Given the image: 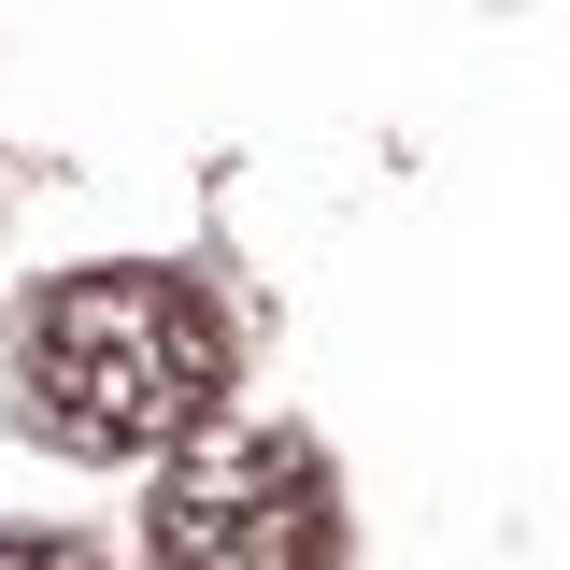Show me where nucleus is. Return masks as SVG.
I'll list each match as a JSON object with an SVG mask.
<instances>
[{"instance_id":"f257e3e1","label":"nucleus","mask_w":570,"mask_h":570,"mask_svg":"<svg viewBox=\"0 0 570 570\" xmlns=\"http://www.w3.org/2000/svg\"><path fill=\"white\" fill-rule=\"evenodd\" d=\"M14 385L58 456H171L228 414V314L186 272H71L14 328Z\"/></svg>"},{"instance_id":"f03ea898","label":"nucleus","mask_w":570,"mask_h":570,"mask_svg":"<svg viewBox=\"0 0 570 570\" xmlns=\"http://www.w3.org/2000/svg\"><path fill=\"white\" fill-rule=\"evenodd\" d=\"M343 513H328V456L299 428L214 414L200 442H171V471L142 499V557L157 570H328Z\"/></svg>"},{"instance_id":"7ed1b4c3","label":"nucleus","mask_w":570,"mask_h":570,"mask_svg":"<svg viewBox=\"0 0 570 570\" xmlns=\"http://www.w3.org/2000/svg\"><path fill=\"white\" fill-rule=\"evenodd\" d=\"M0 570H100L71 528H0Z\"/></svg>"}]
</instances>
